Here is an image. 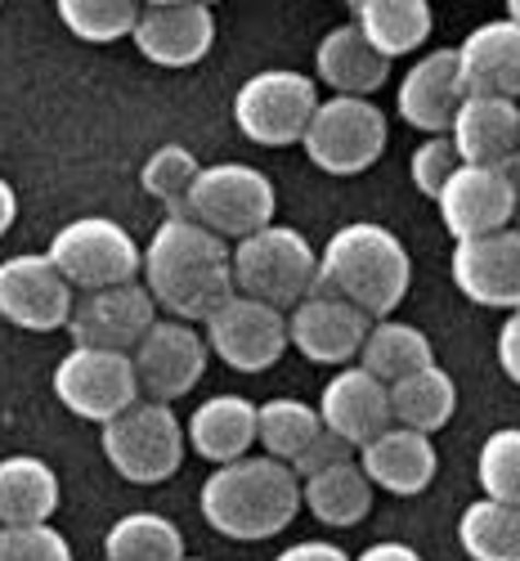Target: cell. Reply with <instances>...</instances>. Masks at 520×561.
<instances>
[{"instance_id":"3","label":"cell","mask_w":520,"mask_h":561,"mask_svg":"<svg viewBox=\"0 0 520 561\" xmlns=\"http://www.w3.org/2000/svg\"><path fill=\"white\" fill-rule=\"evenodd\" d=\"M203 522L233 539L261 543L282 535L301 512V481L288 462H274L265 454H247L239 462H224L198 490Z\"/></svg>"},{"instance_id":"23","label":"cell","mask_w":520,"mask_h":561,"mask_svg":"<svg viewBox=\"0 0 520 561\" xmlns=\"http://www.w3.org/2000/svg\"><path fill=\"white\" fill-rule=\"evenodd\" d=\"M520 139V104L494 95H466L449 122V145L466 167H511Z\"/></svg>"},{"instance_id":"17","label":"cell","mask_w":520,"mask_h":561,"mask_svg":"<svg viewBox=\"0 0 520 561\" xmlns=\"http://www.w3.org/2000/svg\"><path fill=\"white\" fill-rule=\"evenodd\" d=\"M368 314L333 293H310L288 310V346L323 368H346L359 359V346L368 337Z\"/></svg>"},{"instance_id":"39","label":"cell","mask_w":520,"mask_h":561,"mask_svg":"<svg viewBox=\"0 0 520 561\" xmlns=\"http://www.w3.org/2000/svg\"><path fill=\"white\" fill-rule=\"evenodd\" d=\"M346 458H355V449H350L346 440H337L333 432H319V436L301 449V458L292 462V472H297V481H305V477L323 472V467H337V462H346Z\"/></svg>"},{"instance_id":"42","label":"cell","mask_w":520,"mask_h":561,"mask_svg":"<svg viewBox=\"0 0 520 561\" xmlns=\"http://www.w3.org/2000/svg\"><path fill=\"white\" fill-rule=\"evenodd\" d=\"M350 561H421V552L413 543H400V539H377L363 552H350Z\"/></svg>"},{"instance_id":"30","label":"cell","mask_w":520,"mask_h":561,"mask_svg":"<svg viewBox=\"0 0 520 561\" xmlns=\"http://www.w3.org/2000/svg\"><path fill=\"white\" fill-rule=\"evenodd\" d=\"M363 373H372L382 387H395L408 373L436 364V346L431 337L417 329V323H404V319H372L368 323V337L359 346V359H355Z\"/></svg>"},{"instance_id":"20","label":"cell","mask_w":520,"mask_h":561,"mask_svg":"<svg viewBox=\"0 0 520 561\" xmlns=\"http://www.w3.org/2000/svg\"><path fill=\"white\" fill-rule=\"evenodd\" d=\"M462 100H466V90L458 77L453 45L417 55L395 85V113L421 135H449V122Z\"/></svg>"},{"instance_id":"5","label":"cell","mask_w":520,"mask_h":561,"mask_svg":"<svg viewBox=\"0 0 520 561\" xmlns=\"http://www.w3.org/2000/svg\"><path fill=\"white\" fill-rule=\"evenodd\" d=\"M100 449L122 481L162 485L180 472V462L188 454L184 417L175 413V404L135 400L130 409H122L113 417V423L100 427Z\"/></svg>"},{"instance_id":"44","label":"cell","mask_w":520,"mask_h":561,"mask_svg":"<svg viewBox=\"0 0 520 561\" xmlns=\"http://www.w3.org/2000/svg\"><path fill=\"white\" fill-rule=\"evenodd\" d=\"M511 180H516V229H520V162H511Z\"/></svg>"},{"instance_id":"27","label":"cell","mask_w":520,"mask_h":561,"mask_svg":"<svg viewBox=\"0 0 520 561\" xmlns=\"http://www.w3.org/2000/svg\"><path fill=\"white\" fill-rule=\"evenodd\" d=\"M59 472L36 454L0 458V526H45L59 512Z\"/></svg>"},{"instance_id":"32","label":"cell","mask_w":520,"mask_h":561,"mask_svg":"<svg viewBox=\"0 0 520 561\" xmlns=\"http://www.w3.org/2000/svg\"><path fill=\"white\" fill-rule=\"evenodd\" d=\"M323 432L319 409L297 400V396H274L265 404H256V454L274 458V462H297L301 449Z\"/></svg>"},{"instance_id":"26","label":"cell","mask_w":520,"mask_h":561,"mask_svg":"<svg viewBox=\"0 0 520 561\" xmlns=\"http://www.w3.org/2000/svg\"><path fill=\"white\" fill-rule=\"evenodd\" d=\"M350 23L359 27V36L372 45L386 64L417 55L421 45L431 41L436 14L427 0H355L350 5Z\"/></svg>"},{"instance_id":"45","label":"cell","mask_w":520,"mask_h":561,"mask_svg":"<svg viewBox=\"0 0 520 561\" xmlns=\"http://www.w3.org/2000/svg\"><path fill=\"white\" fill-rule=\"evenodd\" d=\"M507 23L520 27V0H507Z\"/></svg>"},{"instance_id":"19","label":"cell","mask_w":520,"mask_h":561,"mask_svg":"<svg viewBox=\"0 0 520 561\" xmlns=\"http://www.w3.org/2000/svg\"><path fill=\"white\" fill-rule=\"evenodd\" d=\"M319 423L323 432H333L337 440H346L350 449L368 445L372 436H382L391 427V396L386 387L363 373L359 364H346L337 368L333 378L323 382V396H319Z\"/></svg>"},{"instance_id":"31","label":"cell","mask_w":520,"mask_h":561,"mask_svg":"<svg viewBox=\"0 0 520 561\" xmlns=\"http://www.w3.org/2000/svg\"><path fill=\"white\" fill-rule=\"evenodd\" d=\"M184 530L166 512H126L104 535V561H180Z\"/></svg>"},{"instance_id":"8","label":"cell","mask_w":520,"mask_h":561,"mask_svg":"<svg viewBox=\"0 0 520 561\" xmlns=\"http://www.w3.org/2000/svg\"><path fill=\"white\" fill-rule=\"evenodd\" d=\"M391 145V122L377 108V100H346V95H323L301 149L323 175H363L368 167L382 162Z\"/></svg>"},{"instance_id":"18","label":"cell","mask_w":520,"mask_h":561,"mask_svg":"<svg viewBox=\"0 0 520 561\" xmlns=\"http://www.w3.org/2000/svg\"><path fill=\"white\" fill-rule=\"evenodd\" d=\"M453 284L466 301L489 306V310H520V229L507 225L485 239L453 243Z\"/></svg>"},{"instance_id":"40","label":"cell","mask_w":520,"mask_h":561,"mask_svg":"<svg viewBox=\"0 0 520 561\" xmlns=\"http://www.w3.org/2000/svg\"><path fill=\"white\" fill-rule=\"evenodd\" d=\"M498 368L520 387V310L502 314V329H498Z\"/></svg>"},{"instance_id":"13","label":"cell","mask_w":520,"mask_h":561,"mask_svg":"<svg viewBox=\"0 0 520 561\" xmlns=\"http://www.w3.org/2000/svg\"><path fill=\"white\" fill-rule=\"evenodd\" d=\"M77 293L45 252H19L0 261V319L23 333H59L68 329Z\"/></svg>"},{"instance_id":"12","label":"cell","mask_w":520,"mask_h":561,"mask_svg":"<svg viewBox=\"0 0 520 561\" xmlns=\"http://www.w3.org/2000/svg\"><path fill=\"white\" fill-rule=\"evenodd\" d=\"M135 364V382H139V400H158V404H175L203 382V373L211 364V351L203 342L198 323H180L158 314V323L145 333L130 351Z\"/></svg>"},{"instance_id":"14","label":"cell","mask_w":520,"mask_h":561,"mask_svg":"<svg viewBox=\"0 0 520 561\" xmlns=\"http://www.w3.org/2000/svg\"><path fill=\"white\" fill-rule=\"evenodd\" d=\"M130 41L158 68H198L216 45V10L207 0H149Z\"/></svg>"},{"instance_id":"46","label":"cell","mask_w":520,"mask_h":561,"mask_svg":"<svg viewBox=\"0 0 520 561\" xmlns=\"http://www.w3.org/2000/svg\"><path fill=\"white\" fill-rule=\"evenodd\" d=\"M180 561H211V557H180Z\"/></svg>"},{"instance_id":"4","label":"cell","mask_w":520,"mask_h":561,"mask_svg":"<svg viewBox=\"0 0 520 561\" xmlns=\"http://www.w3.org/2000/svg\"><path fill=\"white\" fill-rule=\"evenodd\" d=\"M229 270H233V293L288 314L319 284V252L301 229L274 220L229 248Z\"/></svg>"},{"instance_id":"22","label":"cell","mask_w":520,"mask_h":561,"mask_svg":"<svg viewBox=\"0 0 520 561\" xmlns=\"http://www.w3.org/2000/svg\"><path fill=\"white\" fill-rule=\"evenodd\" d=\"M458 77L466 95H494L520 104V27L507 19H489L471 27L458 45Z\"/></svg>"},{"instance_id":"11","label":"cell","mask_w":520,"mask_h":561,"mask_svg":"<svg viewBox=\"0 0 520 561\" xmlns=\"http://www.w3.org/2000/svg\"><path fill=\"white\" fill-rule=\"evenodd\" d=\"M55 400L85 417V423H113L122 409H130L139 400V382H135V364L122 351H100V346H72L59 364H55Z\"/></svg>"},{"instance_id":"35","label":"cell","mask_w":520,"mask_h":561,"mask_svg":"<svg viewBox=\"0 0 520 561\" xmlns=\"http://www.w3.org/2000/svg\"><path fill=\"white\" fill-rule=\"evenodd\" d=\"M135 0H59V23L85 45H113L135 32Z\"/></svg>"},{"instance_id":"34","label":"cell","mask_w":520,"mask_h":561,"mask_svg":"<svg viewBox=\"0 0 520 561\" xmlns=\"http://www.w3.org/2000/svg\"><path fill=\"white\" fill-rule=\"evenodd\" d=\"M203 162L194 149L184 145H162L145 158L139 167V184H145V194L158 198L166 207V216H184V203H188V190H194Z\"/></svg>"},{"instance_id":"47","label":"cell","mask_w":520,"mask_h":561,"mask_svg":"<svg viewBox=\"0 0 520 561\" xmlns=\"http://www.w3.org/2000/svg\"><path fill=\"white\" fill-rule=\"evenodd\" d=\"M516 162H520V139H516Z\"/></svg>"},{"instance_id":"9","label":"cell","mask_w":520,"mask_h":561,"mask_svg":"<svg viewBox=\"0 0 520 561\" xmlns=\"http://www.w3.org/2000/svg\"><path fill=\"white\" fill-rule=\"evenodd\" d=\"M319 100L323 95L310 72L265 68L233 90V126L261 149H288V145H301Z\"/></svg>"},{"instance_id":"41","label":"cell","mask_w":520,"mask_h":561,"mask_svg":"<svg viewBox=\"0 0 520 561\" xmlns=\"http://www.w3.org/2000/svg\"><path fill=\"white\" fill-rule=\"evenodd\" d=\"M274 561H350V552L342 543H327V539H301L292 548H282Z\"/></svg>"},{"instance_id":"6","label":"cell","mask_w":520,"mask_h":561,"mask_svg":"<svg viewBox=\"0 0 520 561\" xmlns=\"http://www.w3.org/2000/svg\"><path fill=\"white\" fill-rule=\"evenodd\" d=\"M50 265L63 274V284L81 293H104L122 284H139V261L145 248L122 220L108 216H77L50 239Z\"/></svg>"},{"instance_id":"21","label":"cell","mask_w":520,"mask_h":561,"mask_svg":"<svg viewBox=\"0 0 520 561\" xmlns=\"http://www.w3.org/2000/svg\"><path fill=\"white\" fill-rule=\"evenodd\" d=\"M355 462L363 467V477H368L372 490H386L395 499H417V494L431 490L440 454H436L431 436L391 423L382 436H372L368 445L355 449Z\"/></svg>"},{"instance_id":"36","label":"cell","mask_w":520,"mask_h":561,"mask_svg":"<svg viewBox=\"0 0 520 561\" xmlns=\"http://www.w3.org/2000/svg\"><path fill=\"white\" fill-rule=\"evenodd\" d=\"M476 481L481 499L520 507V427H498L485 436L476 454Z\"/></svg>"},{"instance_id":"25","label":"cell","mask_w":520,"mask_h":561,"mask_svg":"<svg viewBox=\"0 0 520 561\" xmlns=\"http://www.w3.org/2000/svg\"><path fill=\"white\" fill-rule=\"evenodd\" d=\"M184 440L211 467H224V462H239V458L256 454V400H247L239 391L207 396L194 413L184 417Z\"/></svg>"},{"instance_id":"7","label":"cell","mask_w":520,"mask_h":561,"mask_svg":"<svg viewBox=\"0 0 520 561\" xmlns=\"http://www.w3.org/2000/svg\"><path fill=\"white\" fill-rule=\"evenodd\" d=\"M274 180L252 167V162H211L198 171L194 190H188L184 216L198 220L203 229H211L216 239H224L229 248L247 239V233L274 225Z\"/></svg>"},{"instance_id":"29","label":"cell","mask_w":520,"mask_h":561,"mask_svg":"<svg viewBox=\"0 0 520 561\" xmlns=\"http://www.w3.org/2000/svg\"><path fill=\"white\" fill-rule=\"evenodd\" d=\"M372 485L363 477V467L355 458L337 462V467H323V472L301 481V507L310 512L314 522L333 526V530H350L359 526L368 512H372Z\"/></svg>"},{"instance_id":"10","label":"cell","mask_w":520,"mask_h":561,"mask_svg":"<svg viewBox=\"0 0 520 561\" xmlns=\"http://www.w3.org/2000/svg\"><path fill=\"white\" fill-rule=\"evenodd\" d=\"M198 329L207 351L233 373H265L288 355V314L243 293H229Z\"/></svg>"},{"instance_id":"16","label":"cell","mask_w":520,"mask_h":561,"mask_svg":"<svg viewBox=\"0 0 520 561\" xmlns=\"http://www.w3.org/2000/svg\"><path fill=\"white\" fill-rule=\"evenodd\" d=\"M153 323H158V306L149 288L122 284L104 293H81L68 314V333H72V346H100V351L130 355Z\"/></svg>"},{"instance_id":"33","label":"cell","mask_w":520,"mask_h":561,"mask_svg":"<svg viewBox=\"0 0 520 561\" xmlns=\"http://www.w3.org/2000/svg\"><path fill=\"white\" fill-rule=\"evenodd\" d=\"M458 543L471 561H520V507L476 499L458 517Z\"/></svg>"},{"instance_id":"1","label":"cell","mask_w":520,"mask_h":561,"mask_svg":"<svg viewBox=\"0 0 520 561\" xmlns=\"http://www.w3.org/2000/svg\"><path fill=\"white\" fill-rule=\"evenodd\" d=\"M139 284L149 288L158 314L203 323L233 293L229 243L188 216H166L145 243Z\"/></svg>"},{"instance_id":"38","label":"cell","mask_w":520,"mask_h":561,"mask_svg":"<svg viewBox=\"0 0 520 561\" xmlns=\"http://www.w3.org/2000/svg\"><path fill=\"white\" fill-rule=\"evenodd\" d=\"M462 162H458V153H453V145H449V135H427L421 145L413 149V158H408V180H413V190L421 194V198H440V190H444V180L458 171Z\"/></svg>"},{"instance_id":"15","label":"cell","mask_w":520,"mask_h":561,"mask_svg":"<svg viewBox=\"0 0 520 561\" xmlns=\"http://www.w3.org/2000/svg\"><path fill=\"white\" fill-rule=\"evenodd\" d=\"M436 211L453 243L485 239L516 220V180L511 167H458L436 198Z\"/></svg>"},{"instance_id":"43","label":"cell","mask_w":520,"mask_h":561,"mask_svg":"<svg viewBox=\"0 0 520 561\" xmlns=\"http://www.w3.org/2000/svg\"><path fill=\"white\" fill-rule=\"evenodd\" d=\"M14 220H19V194H14V184L0 175V239L14 229Z\"/></svg>"},{"instance_id":"37","label":"cell","mask_w":520,"mask_h":561,"mask_svg":"<svg viewBox=\"0 0 520 561\" xmlns=\"http://www.w3.org/2000/svg\"><path fill=\"white\" fill-rule=\"evenodd\" d=\"M0 561H72V543L59 526H0Z\"/></svg>"},{"instance_id":"24","label":"cell","mask_w":520,"mask_h":561,"mask_svg":"<svg viewBox=\"0 0 520 561\" xmlns=\"http://www.w3.org/2000/svg\"><path fill=\"white\" fill-rule=\"evenodd\" d=\"M391 81V64L359 36L355 23L327 27L314 45V85L346 100H372Z\"/></svg>"},{"instance_id":"2","label":"cell","mask_w":520,"mask_h":561,"mask_svg":"<svg viewBox=\"0 0 520 561\" xmlns=\"http://www.w3.org/2000/svg\"><path fill=\"white\" fill-rule=\"evenodd\" d=\"M319 293H333L368 319H391L413 288V256L395 229L350 220L319 252Z\"/></svg>"},{"instance_id":"28","label":"cell","mask_w":520,"mask_h":561,"mask_svg":"<svg viewBox=\"0 0 520 561\" xmlns=\"http://www.w3.org/2000/svg\"><path fill=\"white\" fill-rule=\"evenodd\" d=\"M386 396H391V423L421 432V436H436L458 413V382L440 359L408 373V378H400L395 387H386Z\"/></svg>"}]
</instances>
